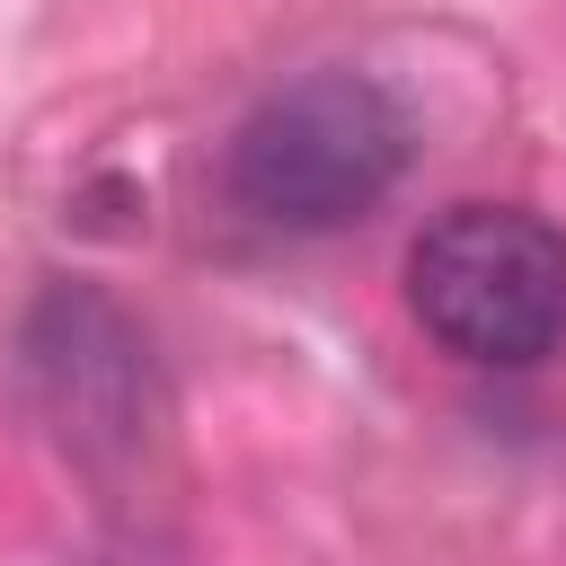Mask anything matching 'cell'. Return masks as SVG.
<instances>
[{"label": "cell", "instance_id": "7a4b0ae2", "mask_svg": "<svg viewBox=\"0 0 566 566\" xmlns=\"http://www.w3.org/2000/svg\"><path fill=\"white\" fill-rule=\"evenodd\" d=\"M416 327L486 371H531L566 345V230L531 203H451L407 239Z\"/></svg>", "mask_w": 566, "mask_h": 566}, {"label": "cell", "instance_id": "3957f363", "mask_svg": "<svg viewBox=\"0 0 566 566\" xmlns=\"http://www.w3.org/2000/svg\"><path fill=\"white\" fill-rule=\"evenodd\" d=\"M18 389L71 469H133L168 433V389L150 336L88 283H44L18 327Z\"/></svg>", "mask_w": 566, "mask_h": 566}, {"label": "cell", "instance_id": "6da1fadb", "mask_svg": "<svg viewBox=\"0 0 566 566\" xmlns=\"http://www.w3.org/2000/svg\"><path fill=\"white\" fill-rule=\"evenodd\" d=\"M407 150L416 124L371 71H301L239 115L221 150V186L248 221L318 239L363 221L407 177Z\"/></svg>", "mask_w": 566, "mask_h": 566}]
</instances>
